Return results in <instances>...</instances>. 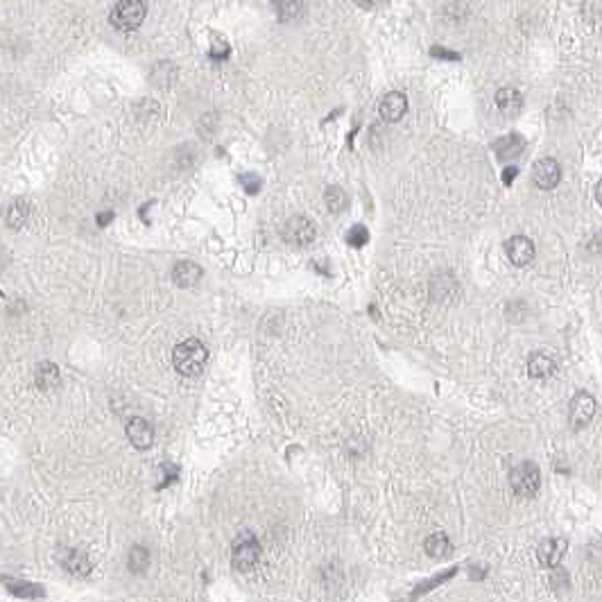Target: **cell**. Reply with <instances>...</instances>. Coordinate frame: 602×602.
Wrapping results in <instances>:
<instances>
[{"label": "cell", "mask_w": 602, "mask_h": 602, "mask_svg": "<svg viewBox=\"0 0 602 602\" xmlns=\"http://www.w3.org/2000/svg\"><path fill=\"white\" fill-rule=\"evenodd\" d=\"M510 485L519 496H535L541 487V471L535 462H521L512 471Z\"/></svg>", "instance_id": "cell-3"}, {"label": "cell", "mask_w": 602, "mask_h": 602, "mask_svg": "<svg viewBox=\"0 0 602 602\" xmlns=\"http://www.w3.org/2000/svg\"><path fill=\"white\" fill-rule=\"evenodd\" d=\"M600 195H602V186L598 184V188H596V202H598V204L602 202V197H600Z\"/></svg>", "instance_id": "cell-32"}, {"label": "cell", "mask_w": 602, "mask_h": 602, "mask_svg": "<svg viewBox=\"0 0 602 602\" xmlns=\"http://www.w3.org/2000/svg\"><path fill=\"white\" fill-rule=\"evenodd\" d=\"M365 5H383V3H387V0H363Z\"/></svg>", "instance_id": "cell-31"}, {"label": "cell", "mask_w": 602, "mask_h": 602, "mask_svg": "<svg viewBox=\"0 0 602 602\" xmlns=\"http://www.w3.org/2000/svg\"><path fill=\"white\" fill-rule=\"evenodd\" d=\"M347 240H349V245H354V247H363L367 240H369V231L363 227V225H358V227H354L349 231V236H347Z\"/></svg>", "instance_id": "cell-24"}, {"label": "cell", "mask_w": 602, "mask_h": 602, "mask_svg": "<svg viewBox=\"0 0 602 602\" xmlns=\"http://www.w3.org/2000/svg\"><path fill=\"white\" fill-rule=\"evenodd\" d=\"M523 148H526V143H523L521 136H516V134L501 136V139H498V141L494 143V152H496V157H498V159H503V161H512V159H516V157H519V154L523 152Z\"/></svg>", "instance_id": "cell-15"}, {"label": "cell", "mask_w": 602, "mask_h": 602, "mask_svg": "<svg viewBox=\"0 0 602 602\" xmlns=\"http://www.w3.org/2000/svg\"><path fill=\"white\" fill-rule=\"evenodd\" d=\"M111 220H114V213H111V211L100 213V215H98V225H100V227H107Z\"/></svg>", "instance_id": "cell-30"}, {"label": "cell", "mask_w": 602, "mask_h": 602, "mask_svg": "<svg viewBox=\"0 0 602 602\" xmlns=\"http://www.w3.org/2000/svg\"><path fill=\"white\" fill-rule=\"evenodd\" d=\"M240 184H243V188H245L249 195H256L258 191H261V177H256V175L240 177Z\"/></svg>", "instance_id": "cell-26"}, {"label": "cell", "mask_w": 602, "mask_h": 602, "mask_svg": "<svg viewBox=\"0 0 602 602\" xmlns=\"http://www.w3.org/2000/svg\"><path fill=\"white\" fill-rule=\"evenodd\" d=\"M3 582H5V587L10 589L14 596H19V598L34 600V598H41V596H43V589L37 587V584H32V582L14 580V578H3Z\"/></svg>", "instance_id": "cell-17"}, {"label": "cell", "mask_w": 602, "mask_h": 602, "mask_svg": "<svg viewBox=\"0 0 602 602\" xmlns=\"http://www.w3.org/2000/svg\"><path fill=\"white\" fill-rule=\"evenodd\" d=\"M28 218H30V204L25 200H21V197L7 206L5 222H7V227H10V229H21L25 222H28Z\"/></svg>", "instance_id": "cell-16"}, {"label": "cell", "mask_w": 602, "mask_h": 602, "mask_svg": "<svg viewBox=\"0 0 602 602\" xmlns=\"http://www.w3.org/2000/svg\"><path fill=\"white\" fill-rule=\"evenodd\" d=\"M347 204H349L347 193H344L342 188L333 186V188H329V191H326V206H329V211L342 213L344 209H347Z\"/></svg>", "instance_id": "cell-23"}, {"label": "cell", "mask_w": 602, "mask_h": 602, "mask_svg": "<svg viewBox=\"0 0 602 602\" xmlns=\"http://www.w3.org/2000/svg\"><path fill=\"white\" fill-rule=\"evenodd\" d=\"M496 107L503 116L512 118L523 109V96L516 89H512V86H505V89L496 93Z\"/></svg>", "instance_id": "cell-13"}, {"label": "cell", "mask_w": 602, "mask_h": 602, "mask_svg": "<svg viewBox=\"0 0 602 602\" xmlns=\"http://www.w3.org/2000/svg\"><path fill=\"white\" fill-rule=\"evenodd\" d=\"M206 358H209V351L197 338L179 342L172 351V363L182 376H200L206 367Z\"/></svg>", "instance_id": "cell-1"}, {"label": "cell", "mask_w": 602, "mask_h": 602, "mask_svg": "<svg viewBox=\"0 0 602 602\" xmlns=\"http://www.w3.org/2000/svg\"><path fill=\"white\" fill-rule=\"evenodd\" d=\"M283 236H286V240L290 245H311L315 240V225L308 218H304V215H295V218L288 220L286 229H283Z\"/></svg>", "instance_id": "cell-5"}, {"label": "cell", "mask_w": 602, "mask_h": 602, "mask_svg": "<svg viewBox=\"0 0 602 602\" xmlns=\"http://www.w3.org/2000/svg\"><path fill=\"white\" fill-rule=\"evenodd\" d=\"M562 179V170L555 159H539L532 168V182H535L541 191H550L555 188Z\"/></svg>", "instance_id": "cell-6"}, {"label": "cell", "mask_w": 602, "mask_h": 602, "mask_svg": "<svg viewBox=\"0 0 602 602\" xmlns=\"http://www.w3.org/2000/svg\"><path fill=\"white\" fill-rule=\"evenodd\" d=\"M129 571L132 573H145L150 566V553L145 546H134L132 550H129Z\"/></svg>", "instance_id": "cell-22"}, {"label": "cell", "mask_w": 602, "mask_h": 602, "mask_svg": "<svg viewBox=\"0 0 602 602\" xmlns=\"http://www.w3.org/2000/svg\"><path fill=\"white\" fill-rule=\"evenodd\" d=\"M528 374L532 378H548L555 374V360L546 354H535L528 363Z\"/></svg>", "instance_id": "cell-18"}, {"label": "cell", "mask_w": 602, "mask_h": 602, "mask_svg": "<svg viewBox=\"0 0 602 602\" xmlns=\"http://www.w3.org/2000/svg\"><path fill=\"white\" fill-rule=\"evenodd\" d=\"M516 175H519V170H516V168H512V166H510V168H505V170H503V184H505V186H510V184H512V179H514Z\"/></svg>", "instance_id": "cell-29"}, {"label": "cell", "mask_w": 602, "mask_h": 602, "mask_svg": "<svg viewBox=\"0 0 602 602\" xmlns=\"http://www.w3.org/2000/svg\"><path fill=\"white\" fill-rule=\"evenodd\" d=\"M202 279V268L193 261H179L172 270V281L177 283L179 288H193L197 286Z\"/></svg>", "instance_id": "cell-11"}, {"label": "cell", "mask_w": 602, "mask_h": 602, "mask_svg": "<svg viewBox=\"0 0 602 602\" xmlns=\"http://www.w3.org/2000/svg\"><path fill=\"white\" fill-rule=\"evenodd\" d=\"M424 548H426V553H428L430 557H446V555H451V550H453L449 537L442 535V532H437V535H430V537L426 539Z\"/></svg>", "instance_id": "cell-20"}, {"label": "cell", "mask_w": 602, "mask_h": 602, "mask_svg": "<svg viewBox=\"0 0 602 602\" xmlns=\"http://www.w3.org/2000/svg\"><path fill=\"white\" fill-rule=\"evenodd\" d=\"M505 254L510 258V263L523 268V265H528L535 258V243L526 236H514L505 243Z\"/></svg>", "instance_id": "cell-7"}, {"label": "cell", "mask_w": 602, "mask_h": 602, "mask_svg": "<svg viewBox=\"0 0 602 602\" xmlns=\"http://www.w3.org/2000/svg\"><path fill=\"white\" fill-rule=\"evenodd\" d=\"M37 385L41 390H53L59 385V369L53 363H41L37 367Z\"/></svg>", "instance_id": "cell-21"}, {"label": "cell", "mask_w": 602, "mask_h": 602, "mask_svg": "<svg viewBox=\"0 0 602 602\" xmlns=\"http://www.w3.org/2000/svg\"><path fill=\"white\" fill-rule=\"evenodd\" d=\"M593 412H596V401H593L591 394L580 392L578 397L571 401V426L575 430L589 426V421L593 419Z\"/></svg>", "instance_id": "cell-8"}, {"label": "cell", "mask_w": 602, "mask_h": 602, "mask_svg": "<svg viewBox=\"0 0 602 602\" xmlns=\"http://www.w3.org/2000/svg\"><path fill=\"white\" fill-rule=\"evenodd\" d=\"M258 557H261V546L252 535L240 537L231 548V562L238 571H249L252 566H256Z\"/></svg>", "instance_id": "cell-4"}, {"label": "cell", "mask_w": 602, "mask_h": 602, "mask_svg": "<svg viewBox=\"0 0 602 602\" xmlns=\"http://www.w3.org/2000/svg\"><path fill=\"white\" fill-rule=\"evenodd\" d=\"M433 55L440 57V59H451V62L460 59V55H455V53H451V50H444V48H433Z\"/></svg>", "instance_id": "cell-28"}, {"label": "cell", "mask_w": 602, "mask_h": 602, "mask_svg": "<svg viewBox=\"0 0 602 602\" xmlns=\"http://www.w3.org/2000/svg\"><path fill=\"white\" fill-rule=\"evenodd\" d=\"M145 12L143 0H120L111 10V25L120 32H132L143 23Z\"/></svg>", "instance_id": "cell-2"}, {"label": "cell", "mask_w": 602, "mask_h": 602, "mask_svg": "<svg viewBox=\"0 0 602 602\" xmlns=\"http://www.w3.org/2000/svg\"><path fill=\"white\" fill-rule=\"evenodd\" d=\"M408 109V98L403 96L401 91H390L387 96H383L378 111H381V118L385 123H399Z\"/></svg>", "instance_id": "cell-10"}, {"label": "cell", "mask_w": 602, "mask_h": 602, "mask_svg": "<svg viewBox=\"0 0 602 602\" xmlns=\"http://www.w3.org/2000/svg\"><path fill=\"white\" fill-rule=\"evenodd\" d=\"M209 57L215 59V62H220V59H227V57H229V43L222 41V39H213V48H211Z\"/></svg>", "instance_id": "cell-25"}, {"label": "cell", "mask_w": 602, "mask_h": 602, "mask_svg": "<svg viewBox=\"0 0 602 602\" xmlns=\"http://www.w3.org/2000/svg\"><path fill=\"white\" fill-rule=\"evenodd\" d=\"M62 562L66 566V571L77 575V578H86V575H89L91 569H93L89 555H86L84 550H80V548H68L64 553V557H62Z\"/></svg>", "instance_id": "cell-12"}, {"label": "cell", "mask_w": 602, "mask_h": 602, "mask_svg": "<svg viewBox=\"0 0 602 602\" xmlns=\"http://www.w3.org/2000/svg\"><path fill=\"white\" fill-rule=\"evenodd\" d=\"M127 440L132 442L136 449H150L152 442H154V428L148 419L143 417H134L127 421Z\"/></svg>", "instance_id": "cell-9"}, {"label": "cell", "mask_w": 602, "mask_h": 602, "mask_svg": "<svg viewBox=\"0 0 602 602\" xmlns=\"http://www.w3.org/2000/svg\"><path fill=\"white\" fill-rule=\"evenodd\" d=\"M566 553V541L564 539H546L544 544L537 548V557L544 566H559L562 557Z\"/></svg>", "instance_id": "cell-14"}, {"label": "cell", "mask_w": 602, "mask_h": 602, "mask_svg": "<svg viewBox=\"0 0 602 602\" xmlns=\"http://www.w3.org/2000/svg\"><path fill=\"white\" fill-rule=\"evenodd\" d=\"M279 21H292L304 12V0H272Z\"/></svg>", "instance_id": "cell-19"}, {"label": "cell", "mask_w": 602, "mask_h": 602, "mask_svg": "<svg viewBox=\"0 0 602 602\" xmlns=\"http://www.w3.org/2000/svg\"><path fill=\"white\" fill-rule=\"evenodd\" d=\"M177 478V467H170V464H163V483H159V487H166L168 483Z\"/></svg>", "instance_id": "cell-27"}]
</instances>
